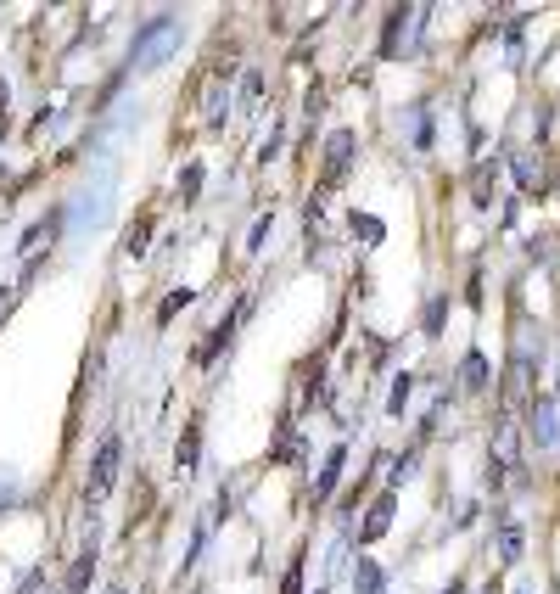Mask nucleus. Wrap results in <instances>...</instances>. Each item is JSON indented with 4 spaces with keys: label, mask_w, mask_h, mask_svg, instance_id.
<instances>
[{
    "label": "nucleus",
    "mask_w": 560,
    "mask_h": 594,
    "mask_svg": "<svg viewBox=\"0 0 560 594\" xmlns=\"http://www.w3.org/2000/svg\"><path fill=\"white\" fill-rule=\"evenodd\" d=\"M180 40H185V23H180L174 12L152 17L146 29H135V45H129V73H152V68H163V62L180 51Z\"/></svg>",
    "instance_id": "nucleus-1"
},
{
    "label": "nucleus",
    "mask_w": 560,
    "mask_h": 594,
    "mask_svg": "<svg viewBox=\"0 0 560 594\" xmlns=\"http://www.w3.org/2000/svg\"><path fill=\"white\" fill-rule=\"evenodd\" d=\"M426 17H432L426 6H392V12H387V29H381V45H376V51H381L387 62H404V57H415V51H420V23H426Z\"/></svg>",
    "instance_id": "nucleus-2"
},
{
    "label": "nucleus",
    "mask_w": 560,
    "mask_h": 594,
    "mask_svg": "<svg viewBox=\"0 0 560 594\" xmlns=\"http://www.w3.org/2000/svg\"><path fill=\"white\" fill-rule=\"evenodd\" d=\"M107 202H112V163H101V169H96V185H84L79 202H73V225H79V230L107 225Z\"/></svg>",
    "instance_id": "nucleus-3"
},
{
    "label": "nucleus",
    "mask_w": 560,
    "mask_h": 594,
    "mask_svg": "<svg viewBox=\"0 0 560 594\" xmlns=\"http://www.w3.org/2000/svg\"><path fill=\"white\" fill-rule=\"evenodd\" d=\"M118 460H124V443L101 438L96 460H90V477H84V499H90V505H101V499L112 494V482H118Z\"/></svg>",
    "instance_id": "nucleus-4"
},
{
    "label": "nucleus",
    "mask_w": 560,
    "mask_h": 594,
    "mask_svg": "<svg viewBox=\"0 0 560 594\" xmlns=\"http://www.w3.org/2000/svg\"><path fill=\"white\" fill-rule=\"evenodd\" d=\"M527 443L532 449H555L560 443V404L549 393H538L527 404Z\"/></svg>",
    "instance_id": "nucleus-5"
},
{
    "label": "nucleus",
    "mask_w": 560,
    "mask_h": 594,
    "mask_svg": "<svg viewBox=\"0 0 560 594\" xmlns=\"http://www.w3.org/2000/svg\"><path fill=\"white\" fill-rule=\"evenodd\" d=\"M353 152H359V135H353V129H336L331 141H325V185H342V180H348Z\"/></svg>",
    "instance_id": "nucleus-6"
},
{
    "label": "nucleus",
    "mask_w": 560,
    "mask_h": 594,
    "mask_svg": "<svg viewBox=\"0 0 560 594\" xmlns=\"http://www.w3.org/2000/svg\"><path fill=\"white\" fill-rule=\"evenodd\" d=\"M62 225H68V213H62V208H51V213H45L40 225H34L23 241H17V253H23V264H34V258H40V247H51V241H56V230H62Z\"/></svg>",
    "instance_id": "nucleus-7"
},
{
    "label": "nucleus",
    "mask_w": 560,
    "mask_h": 594,
    "mask_svg": "<svg viewBox=\"0 0 560 594\" xmlns=\"http://www.w3.org/2000/svg\"><path fill=\"white\" fill-rule=\"evenodd\" d=\"M202 118H208V129H224V118H230V73H213V79H208Z\"/></svg>",
    "instance_id": "nucleus-8"
},
{
    "label": "nucleus",
    "mask_w": 560,
    "mask_h": 594,
    "mask_svg": "<svg viewBox=\"0 0 560 594\" xmlns=\"http://www.w3.org/2000/svg\"><path fill=\"white\" fill-rule=\"evenodd\" d=\"M392 510H398V499H392V494H381L376 505L364 510V522H359V544H376V538H387V533H392Z\"/></svg>",
    "instance_id": "nucleus-9"
},
{
    "label": "nucleus",
    "mask_w": 560,
    "mask_h": 594,
    "mask_svg": "<svg viewBox=\"0 0 560 594\" xmlns=\"http://www.w3.org/2000/svg\"><path fill=\"white\" fill-rule=\"evenodd\" d=\"M532 359H510V370H504V404L516 410V404H532Z\"/></svg>",
    "instance_id": "nucleus-10"
},
{
    "label": "nucleus",
    "mask_w": 560,
    "mask_h": 594,
    "mask_svg": "<svg viewBox=\"0 0 560 594\" xmlns=\"http://www.w3.org/2000/svg\"><path fill=\"white\" fill-rule=\"evenodd\" d=\"M342 466H348V449H342V443H336V449L325 454L320 477H314V505H325V499L336 494V482H342Z\"/></svg>",
    "instance_id": "nucleus-11"
},
{
    "label": "nucleus",
    "mask_w": 560,
    "mask_h": 594,
    "mask_svg": "<svg viewBox=\"0 0 560 594\" xmlns=\"http://www.w3.org/2000/svg\"><path fill=\"white\" fill-rule=\"evenodd\" d=\"M460 387L465 393H488L493 387V370H488V354H482V348H471V354L460 359Z\"/></svg>",
    "instance_id": "nucleus-12"
},
{
    "label": "nucleus",
    "mask_w": 560,
    "mask_h": 594,
    "mask_svg": "<svg viewBox=\"0 0 560 594\" xmlns=\"http://www.w3.org/2000/svg\"><path fill=\"white\" fill-rule=\"evenodd\" d=\"M521 550H527V533H521V522H516V516H499V561L516 566Z\"/></svg>",
    "instance_id": "nucleus-13"
},
{
    "label": "nucleus",
    "mask_w": 560,
    "mask_h": 594,
    "mask_svg": "<svg viewBox=\"0 0 560 594\" xmlns=\"http://www.w3.org/2000/svg\"><path fill=\"white\" fill-rule=\"evenodd\" d=\"M353 589L359 594H387V572H381L370 555H359V561H353Z\"/></svg>",
    "instance_id": "nucleus-14"
},
{
    "label": "nucleus",
    "mask_w": 560,
    "mask_h": 594,
    "mask_svg": "<svg viewBox=\"0 0 560 594\" xmlns=\"http://www.w3.org/2000/svg\"><path fill=\"white\" fill-rule=\"evenodd\" d=\"M196 454H202V432H196V421H191L180 432V449H174V471H180V477H191V471H196Z\"/></svg>",
    "instance_id": "nucleus-15"
},
{
    "label": "nucleus",
    "mask_w": 560,
    "mask_h": 594,
    "mask_svg": "<svg viewBox=\"0 0 560 594\" xmlns=\"http://www.w3.org/2000/svg\"><path fill=\"white\" fill-rule=\"evenodd\" d=\"M90 578H96V538L79 550V561L68 566V594H79V589H90Z\"/></svg>",
    "instance_id": "nucleus-16"
},
{
    "label": "nucleus",
    "mask_w": 560,
    "mask_h": 594,
    "mask_svg": "<svg viewBox=\"0 0 560 594\" xmlns=\"http://www.w3.org/2000/svg\"><path fill=\"white\" fill-rule=\"evenodd\" d=\"M510 174H516V185L521 191H538V185H544V157H510Z\"/></svg>",
    "instance_id": "nucleus-17"
},
{
    "label": "nucleus",
    "mask_w": 560,
    "mask_h": 594,
    "mask_svg": "<svg viewBox=\"0 0 560 594\" xmlns=\"http://www.w3.org/2000/svg\"><path fill=\"white\" fill-rule=\"evenodd\" d=\"M493 180H499V163H482V169L471 174V197H476V208H488V202H493Z\"/></svg>",
    "instance_id": "nucleus-18"
},
{
    "label": "nucleus",
    "mask_w": 560,
    "mask_h": 594,
    "mask_svg": "<svg viewBox=\"0 0 560 594\" xmlns=\"http://www.w3.org/2000/svg\"><path fill=\"white\" fill-rule=\"evenodd\" d=\"M409 398H415V376H392V393H387V415H404L409 410Z\"/></svg>",
    "instance_id": "nucleus-19"
},
{
    "label": "nucleus",
    "mask_w": 560,
    "mask_h": 594,
    "mask_svg": "<svg viewBox=\"0 0 560 594\" xmlns=\"http://www.w3.org/2000/svg\"><path fill=\"white\" fill-rule=\"evenodd\" d=\"M191 303H196V292H191V286H174V292L163 297V309H157V326H168V320H174L180 309H191Z\"/></svg>",
    "instance_id": "nucleus-20"
},
{
    "label": "nucleus",
    "mask_w": 560,
    "mask_h": 594,
    "mask_svg": "<svg viewBox=\"0 0 560 594\" xmlns=\"http://www.w3.org/2000/svg\"><path fill=\"white\" fill-rule=\"evenodd\" d=\"M146 241H152V219H135V225L124 230V258H140L146 253Z\"/></svg>",
    "instance_id": "nucleus-21"
},
{
    "label": "nucleus",
    "mask_w": 560,
    "mask_h": 594,
    "mask_svg": "<svg viewBox=\"0 0 560 594\" xmlns=\"http://www.w3.org/2000/svg\"><path fill=\"white\" fill-rule=\"evenodd\" d=\"M353 236H364L370 247H381V241H387V225H381L376 213H353Z\"/></svg>",
    "instance_id": "nucleus-22"
},
{
    "label": "nucleus",
    "mask_w": 560,
    "mask_h": 594,
    "mask_svg": "<svg viewBox=\"0 0 560 594\" xmlns=\"http://www.w3.org/2000/svg\"><path fill=\"white\" fill-rule=\"evenodd\" d=\"M443 320H448V297L437 292L432 303H426V314H420V326H426V337H437V331H443Z\"/></svg>",
    "instance_id": "nucleus-23"
},
{
    "label": "nucleus",
    "mask_w": 560,
    "mask_h": 594,
    "mask_svg": "<svg viewBox=\"0 0 560 594\" xmlns=\"http://www.w3.org/2000/svg\"><path fill=\"white\" fill-rule=\"evenodd\" d=\"M269 230H275V213H258V219H252V230H247V253H258V247H264Z\"/></svg>",
    "instance_id": "nucleus-24"
},
{
    "label": "nucleus",
    "mask_w": 560,
    "mask_h": 594,
    "mask_svg": "<svg viewBox=\"0 0 560 594\" xmlns=\"http://www.w3.org/2000/svg\"><path fill=\"white\" fill-rule=\"evenodd\" d=\"M258 90H264V73L241 68V107H252V101H258Z\"/></svg>",
    "instance_id": "nucleus-25"
},
{
    "label": "nucleus",
    "mask_w": 560,
    "mask_h": 594,
    "mask_svg": "<svg viewBox=\"0 0 560 594\" xmlns=\"http://www.w3.org/2000/svg\"><path fill=\"white\" fill-rule=\"evenodd\" d=\"M196 191H202V163H185V174H180V197L191 202Z\"/></svg>",
    "instance_id": "nucleus-26"
},
{
    "label": "nucleus",
    "mask_w": 560,
    "mask_h": 594,
    "mask_svg": "<svg viewBox=\"0 0 560 594\" xmlns=\"http://www.w3.org/2000/svg\"><path fill=\"white\" fill-rule=\"evenodd\" d=\"M409 141H415V146H432V118H426V107H420L415 124H409Z\"/></svg>",
    "instance_id": "nucleus-27"
},
{
    "label": "nucleus",
    "mask_w": 560,
    "mask_h": 594,
    "mask_svg": "<svg viewBox=\"0 0 560 594\" xmlns=\"http://www.w3.org/2000/svg\"><path fill=\"white\" fill-rule=\"evenodd\" d=\"M280 594H303V555L286 566V583H280Z\"/></svg>",
    "instance_id": "nucleus-28"
},
{
    "label": "nucleus",
    "mask_w": 560,
    "mask_h": 594,
    "mask_svg": "<svg viewBox=\"0 0 560 594\" xmlns=\"http://www.w3.org/2000/svg\"><path fill=\"white\" fill-rule=\"evenodd\" d=\"M12 314V286H0V320Z\"/></svg>",
    "instance_id": "nucleus-29"
},
{
    "label": "nucleus",
    "mask_w": 560,
    "mask_h": 594,
    "mask_svg": "<svg viewBox=\"0 0 560 594\" xmlns=\"http://www.w3.org/2000/svg\"><path fill=\"white\" fill-rule=\"evenodd\" d=\"M6 101H12V90H6V79H0V124H6Z\"/></svg>",
    "instance_id": "nucleus-30"
},
{
    "label": "nucleus",
    "mask_w": 560,
    "mask_h": 594,
    "mask_svg": "<svg viewBox=\"0 0 560 594\" xmlns=\"http://www.w3.org/2000/svg\"><path fill=\"white\" fill-rule=\"evenodd\" d=\"M516 594H538V583H527V578H521V583H516Z\"/></svg>",
    "instance_id": "nucleus-31"
},
{
    "label": "nucleus",
    "mask_w": 560,
    "mask_h": 594,
    "mask_svg": "<svg viewBox=\"0 0 560 594\" xmlns=\"http://www.w3.org/2000/svg\"><path fill=\"white\" fill-rule=\"evenodd\" d=\"M107 594H129V589H124V583H112V589H107Z\"/></svg>",
    "instance_id": "nucleus-32"
},
{
    "label": "nucleus",
    "mask_w": 560,
    "mask_h": 594,
    "mask_svg": "<svg viewBox=\"0 0 560 594\" xmlns=\"http://www.w3.org/2000/svg\"><path fill=\"white\" fill-rule=\"evenodd\" d=\"M314 594H325V589H314Z\"/></svg>",
    "instance_id": "nucleus-33"
}]
</instances>
